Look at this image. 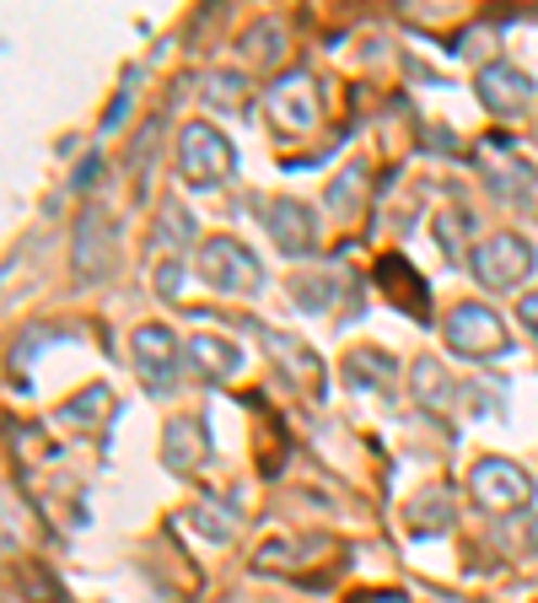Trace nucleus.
Instances as JSON below:
<instances>
[{
  "mask_svg": "<svg viewBox=\"0 0 538 603\" xmlns=\"http://www.w3.org/2000/svg\"><path fill=\"white\" fill-rule=\"evenodd\" d=\"M178 172H183L189 189H221V183L238 172V146H232L216 125L189 119V125L178 130Z\"/></svg>",
  "mask_w": 538,
  "mask_h": 603,
  "instance_id": "obj_1",
  "label": "nucleus"
},
{
  "mask_svg": "<svg viewBox=\"0 0 538 603\" xmlns=\"http://www.w3.org/2000/svg\"><path fill=\"white\" fill-rule=\"evenodd\" d=\"M534 265H538V254L523 232H490V238H479L474 254H469V270H474V281H479L485 292H512V286H523V281L534 275Z\"/></svg>",
  "mask_w": 538,
  "mask_h": 603,
  "instance_id": "obj_2",
  "label": "nucleus"
},
{
  "mask_svg": "<svg viewBox=\"0 0 538 603\" xmlns=\"http://www.w3.org/2000/svg\"><path fill=\"white\" fill-rule=\"evenodd\" d=\"M265 114L280 141H302V136H312L318 119H323V87H318L307 70H291V76H280L265 92Z\"/></svg>",
  "mask_w": 538,
  "mask_h": 603,
  "instance_id": "obj_3",
  "label": "nucleus"
},
{
  "mask_svg": "<svg viewBox=\"0 0 538 603\" xmlns=\"http://www.w3.org/2000/svg\"><path fill=\"white\" fill-rule=\"evenodd\" d=\"M200 281L227 292V297H254L265 286V265L238 238H205L200 243Z\"/></svg>",
  "mask_w": 538,
  "mask_h": 603,
  "instance_id": "obj_4",
  "label": "nucleus"
},
{
  "mask_svg": "<svg viewBox=\"0 0 538 603\" xmlns=\"http://www.w3.org/2000/svg\"><path fill=\"white\" fill-rule=\"evenodd\" d=\"M441 334H447V350H452V356H463V361H496V356H507V350H512L501 312H496V307H485V302H458Z\"/></svg>",
  "mask_w": 538,
  "mask_h": 603,
  "instance_id": "obj_5",
  "label": "nucleus"
},
{
  "mask_svg": "<svg viewBox=\"0 0 538 603\" xmlns=\"http://www.w3.org/2000/svg\"><path fill=\"white\" fill-rule=\"evenodd\" d=\"M469 496H474L485 512L507 517V512H523V506L534 501V479H528V469H517L512 458H479V463L469 469Z\"/></svg>",
  "mask_w": 538,
  "mask_h": 603,
  "instance_id": "obj_6",
  "label": "nucleus"
},
{
  "mask_svg": "<svg viewBox=\"0 0 538 603\" xmlns=\"http://www.w3.org/2000/svg\"><path fill=\"white\" fill-rule=\"evenodd\" d=\"M71 265H76V281L87 286L114 270V221L103 216V205H81L76 232H71Z\"/></svg>",
  "mask_w": 538,
  "mask_h": 603,
  "instance_id": "obj_7",
  "label": "nucleus"
},
{
  "mask_svg": "<svg viewBox=\"0 0 538 603\" xmlns=\"http://www.w3.org/2000/svg\"><path fill=\"white\" fill-rule=\"evenodd\" d=\"M130 361H134V377H140L151 394H162V388L172 383L178 361H183V345L172 339L167 323H140L130 334Z\"/></svg>",
  "mask_w": 538,
  "mask_h": 603,
  "instance_id": "obj_8",
  "label": "nucleus"
},
{
  "mask_svg": "<svg viewBox=\"0 0 538 603\" xmlns=\"http://www.w3.org/2000/svg\"><path fill=\"white\" fill-rule=\"evenodd\" d=\"M474 92H479V103H485L496 119H517V114H528L538 87H534V76L517 70L512 60H490V65H479Z\"/></svg>",
  "mask_w": 538,
  "mask_h": 603,
  "instance_id": "obj_9",
  "label": "nucleus"
},
{
  "mask_svg": "<svg viewBox=\"0 0 538 603\" xmlns=\"http://www.w3.org/2000/svg\"><path fill=\"white\" fill-rule=\"evenodd\" d=\"M265 227L285 259H307L318 248V221H312V205H302V200H269Z\"/></svg>",
  "mask_w": 538,
  "mask_h": 603,
  "instance_id": "obj_10",
  "label": "nucleus"
},
{
  "mask_svg": "<svg viewBox=\"0 0 538 603\" xmlns=\"http://www.w3.org/2000/svg\"><path fill=\"white\" fill-rule=\"evenodd\" d=\"M485 162H490V178H485V183H490L496 200H507V205H534L538 200V172L512 146H496V141H490V146H485Z\"/></svg>",
  "mask_w": 538,
  "mask_h": 603,
  "instance_id": "obj_11",
  "label": "nucleus"
},
{
  "mask_svg": "<svg viewBox=\"0 0 538 603\" xmlns=\"http://www.w3.org/2000/svg\"><path fill=\"white\" fill-rule=\"evenodd\" d=\"M162 463L172 474H194L210 463V437H205V421L200 415H172L167 432H162Z\"/></svg>",
  "mask_w": 538,
  "mask_h": 603,
  "instance_id": "obj_12",
  "label": "nucleus"
},
{
  "mask_svg": "<svg viewBox=\"0 0 538 603\" xmlns=\"http://www.w3.org/2000/svg\"><path fill=\"white\" fill-rule=\"evenodd\" d=\"M183 367L194 377H205V383H227V377L243 372V350L232 339H221V334H194L183 345Z\"/></svg>",
  "mask_w": 538,
  "mask_h": 603,
  "instance_id": "obj_13",
  "label": "nucleus"
},
{
  "mask_svg": "<svg viewBox=\"0 0 538 603\" xmlns=\"http://www.w3.org/2000/svg\"><path fill=\"white\" fill-rule=\"evenodd\" d=\"M377 286H383V297L394 302L399 312H409L414 323H425V318H431V292H425V281L404 265L399 254H388V259L377 265Z\"/></svg>",
  "mask_w": 538,
  "mask_h": 603,
  "instance_id": "obj_14",
  "label": "nucleus"
},
{
  "mask_svg": "<svg viewBox=\"0 0 538 603\" xmlns=\"http://www.w3.org/2000/svg\"><path fill=\"white\" fill-rule=\"evenodd\" d=\"M394 377H399V361L388 350H377V345H361V350L345 356V383L356 394H388Z\"/></svg>",
  "mask_w": 538,
  "mask_h": 603,
  "instance_id": "obj_15",
  "label": "nucleus"
},
{
  "mask_svg": "<svg viewBox=\"0 0 538 603\" xmlns=\"http://www.w3.org/2000/svg\"><path fill=\"white\" fill-rule=\"evenodd\" d=\"M269 339V350H274V361L302 383V388H312V394H323V383H329V372H323V361L302 345V339H291V334H274V329H259Z\"/></svg>",
  "mask_w": 538,
  "mask_h": 603,
  "instance_id": "obj_16",
  "label": "nucleus"
},
{
  "mask_svg": "<svg viewBox=\"0 0 538 603\" xmlns=\"http://www.w3.org/2000/svg\"><path fill=\"white\" fill-rule=\"evenodd\" d=\"M409 383H414V399L425 410H452V383H447V367L436 356H420L409 367Z\"/></svg>",
  "mask_w": 538,
  "mask_h": 603,
  "instance_id": "obj_17",
  "label": "nucleus"
},
{
  "mask_svg": "<svg viewBox=\"0 0 538 603\" xmlns=\"http://www.w3.org/2000/svg\"><path fill=\"white\" fill-rule=\"evenodd\" d=\"M114 415V388L108 383H92V388H81L71 405H60V426H98V421H108Z\"/></svg>",
  "mask_w": 538,
  "mask_h": 603,
  "instance_id": "obj_18",
  "label": "nucleus"
},
{
  "mask_svg": "<svg viewBox=\"0 0 538 603\" xmlns=\"http://www.w3.org/2000/svg\"><path fill=\"white\" fill-rule=\"evenodd\" d=\"M409 528L414 534H441L447 523H452V490L447 485H431V490H420L414 501H409Z\"/></svg>",
  "mask_w": 538,
  "mask_h": 603,
  "instance_id": "obj_19",
  "label": "nucleus"
},
{
  "mask_svg": "<svg viewBox=\"0 0 538 603\" xmlns=\"http://www.w3.org/2000/svg\"><path fill=\"white\" fill-rule=\"evenodd\" d=\"M238 49H243L248 65H274V60L285 54V27H280V16H259V22L238 38Z\"/></svg>",
  "mask_w": 538,
  "mask_h": 603,
  "instance_id": "obj_20",
  "label": "nucleus"
},
{
  "mask_svg": "<svg viewBox=\"0 0 538 603\" xmlns=\"http://www.w3.org/2000/svg\"><path fill=\"white\" fill-rule=\"evenodd\" d=\"M200 87H205V103L221 108V114H238L248 103V76L243 70H210Z\"/></svg>",
  "mask_w": 538,
  "mask_h": 603,
  "instance_id": "obj_21",
  "label": "nucleus"
},
{
  "mask_svg": "<svg viewBox=\"0 0 538 603\" xmlns=\"http://www.w3.org/2000/svg\"><path fill=\"white\" fill-rule=\"evenodd\" d=\"M361 194H367V162H350L334 183H329V194H323V205L334 210V216H356V205H361Z\"/></svg>",
  "mask_w": 538,
  "mask_h": 603,
  "instance_id": "obj_22",
  "label": "nucleus"
},
{
  "mask_svg": "<svg viewBox=\"0 0 538 603\" xmlns=\"http://www.w3.org/2000/svg\"><path fill=\"white\" fill-rule=\"evenodd\" d=\"M151 243H156V248L194 243V216H189L178 200H167V205H162V221H156V232H151Z\"/></svg>",
  "mask_w": 538,
  "mask_h": 603,
  "instance_id": "obj_23",
  "label": "nucleus"
},
{
  "mask_svg": "<svg viewBox=\"0 0 538 603\" xmlns=\"http://www.w3.org/2000/svg\"><path fill=\"white\" fill-rule=\"evenodd\" d=\"M232 523H238V517H232L227 506H216V501H194V528H200L205 539H216V544L232 539Z\"/></svg>",
  "mask_w": 538,
  "mask_h": 603,
  "instance_id": "obj_24",
  "label": "nucleus"
},
{
  "mask_svg": "<svg viewBox=\"0 0 538 603\" xmlns=\"http://www.w3.org/2000/svg\"><path fill=\"white\" fill-rule=\"evenodd\" d=\"M469 221H474V216H469L463 205H458V210H441V221H436V243H441V254H452V259L463 254V232H469Z\"/></svg>",
  "mask_w": 538,
  "mask_h": 603,
  "instance_id": "obj_25",
  "label": "nucleus"
},
{
  "mask_svg": "<svg viewBox=\"0 0 538 603\" xmlns=\"http://www.w3.org/2000/svg\"><path fill=\"white\" fill-rule=\"evenodd\" d=\"M156 136H162V119H151V125L140 130V141H134V151H130V167H134V172H145V156L156 162Z\"/></svg>",
  "mask_w": 538,
  "mask_h": 603,
  "instance_id": "obj_26",
  "label": "nucleus"
},
{
  "mask_svg": "<svg viewBox=\"0 0 538 603\" xmlns=\"http://www.w3.org/2000/svg\"><path fill=\"white\" fill-rule=\"evenodd\" d=\"M98 172H103V156H81V162H76V172H71V189H76V194H92Z\"/></svg>",
  "mask_w": 538,
  "mask_h": 603,
  "instance_id": "obj_27",
  "label": "nucleus"
},
{
  "mask_svg": "<svg viewBox=\"0 0 538 603\" xmlns=\"http://www.w3.org/2000/svg\"><path fill=\"white\" fill-rule=\"evenodd\" d=\"M178 286H183V265H178V259H162V265H156V292H162V297H178Z\"/></svg>",
  "mask_w": 538,
  "mask_h": 603,
  "instance_id": "obj_28",
  "label": "nucleus"
},
{
  "mask_svg": "<svg viewBox=\"0 0 538 603\" xmlns=\"http://www.w3.org/2000/svg\"><path fill=\"white\" fill-rule=\"evenodd\" d=\"M130 98H134V92H119V98H114V108L103 114V136H114V130L125 125V114H130Z\"/></svg>",
  "mask_w": 538,
  "mask_h": 603,
  "instance_id": "obj_29",
  "label": "nucleus"
},
{
  "mask_svg": "<svg viewBox=\"0 0 538 603\" xmlns=\"http://www.w3.org/2000/svg\"><path fill=\"white\" fill-rule=\"evenodd\" d=\"M517 323L538 339V292H523V302H517Z\"/></svg>",
  "mask_w": 538,
  "mask_h": 603,
  "instance_id": "obj_30",
  "label": "nucleus"
},
{
  "mask_svg": "<svg viewBox=\"0 0 538 603\" xmlns=\"http://www.w3.org/2000/svg\"><path fill=\"white\" fill-rule=\"evenodd\" d=\"M356 603H414V599H404V593H361Z\"/></svg>",
  "mask_w": 538,
  "mask_h": 603,
  "instance_id": "obj_31",
  "label": "nucleus"
}]
</instances>
